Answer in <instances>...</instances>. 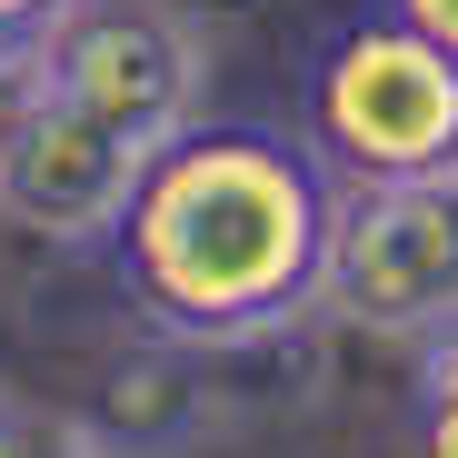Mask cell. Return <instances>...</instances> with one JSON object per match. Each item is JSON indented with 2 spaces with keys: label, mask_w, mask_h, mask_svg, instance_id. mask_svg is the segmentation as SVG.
I'll list each match as a JSON object with an SVG mask.
<instances>
[{
  "label": "cell",
  "mask_w": 458,
  "mask_h": 458,
  "mask_svg": "<svg viewBox=\"0 0 458 458\" xmlns=\"http://www.w3.org/2000/svg\"><path fill=\"white\" fill-rule=\"evenodd\" d=\"M310 140L349 190L458 180V50L409 11H349L310 60Z\"/></svg>",
  "instance_id": "obj_2"
},
{
  "label": "cell",
  "mask_w": 458,
  "mask_h": 458,
  "mask_svg": "<svg viewBox=\"0 0 458 458\" xmlns=\"http://www.w3.org/2000/svg\"><path fill=\"white\" fill-rule=\"evenodd\" d=\"M40 100H50V60H40L30 40H0V170H11L21 130L40 120Z\"/></svg>",
  "instance_id": "obj_9"
},
{
  "label": "cell",
  "mask_w": 458,
  "mask_h": 458,
  "mask_svg": "<svg viewBox=\"0 0 458 458\" xmlns=\"http://www.w3.org/2000/svg\"><path fill=\"white\" fill-rule=\"evenodd\" d=\"M0 458H110L90 409H50V399H21L0 389Z\"/></svg>",
  "instance_id": "obj_7"
},
{
  "label": "cell",
  "mask_w": 458,
  "mask_h": 458,
  "mask_svg": "<svg viewBox=\"0 0 458 458\" xmlns=\"http://www.w3.org/2000/svg\"><path fill=\"white\" fill-rule=\"evenodd\" d=\"M40 60H50V100L110 120L130 149H170L190 120H209L199 110L209 50H199V30L180 11H160V0H81V11L40 40Z\"/></svg>",
  "instance_id": "obj_3"
},
{
  "label": "cell",
  "mask_w": 458,
  "mask_h": 458,
  "mask_svg": "<svg viewBox=\"0 0 458 458\" xmlns=\"http://www.w3.org/2000/svg\"><path fill=\"white\" fill-rule=\"evenodd\" d=\"M419 458H458V329H438L419 349V399H409Z\"/></svg>",
  "instance_id": "obj_8"
},
{
  "label": "cell",
  "mask_w": 458,
  "mask_h": 458,
  "mask_svg": "<svg viewBox=\"0 0 458 458\" xmlns=\"http://www.w3.org/2000/svg\"><path fill=\"white\" fill-rule=\"evenodd\" d=\"M70 11H81V0H0V40H30V50H40Z\"/></svg>",
  "instance_id": "obj_10"
},
{
  "label": "cell",
  "mask_w": 458,
  "mask_h": 458,
  "mask_svg": "<svg viewBox=\"0 0 458 458\" xmlns=\"http://www.w3.org/2000/svg\"><path fill=\"white\" fill-rule=\"evenodd\" d=\"M349 180L310 130L279 120H190L110 229V279L149 339L180 349H259L329 310Z\"/></svg>",
  "instance_id": "obj_1"
},
{
  "label": "cell",
  "mask_w": 458,
  "mask_h": 458,
  "mask_svg": "<svg viewBox=\"0 0 458 458\" xmlns=\"http://www.w3.org/2000/svg\"><path fill=\"white\" fill-rule=\"evenodd\" d=\"M389 11H409L419 30H438V40L458 50V0H389Z\"/></svg>",
  "instance_id": "obj_11"
},
{
  "label": "cell",
  "mask_w": 458,
  "mask_h": 458,
  "mask_svg": "<svg viewBox=\"0 0 458 458\" xmlns=\"http://www.w3.org/2000/svg\"><path fill=\"white\" fill-rule=\"evenodd\" d=\"M140 170H149V149H130L110 120L70 110V100H40V120L21 130L11 170H0V209L21 229H40V240H60V250H110Z\"/></svg>",
  "instance_id": "obj_5"
},
{
  "label": "cell",
  "mask_w": 458,
  "mask_h": 458,
  "mask_svg": "<svg viewBox=\"0 0 458 458\" xmlns=\"http://www.w3.org/2000/svg\"><path fill=\"white\" fill-rule=\"evenodd\" d=\"M329 319L399 339L458 329V180H389L339 199Z\"/></svg>",
  "instance_id": "obj_4"
},
{
  "label": "cell",
  "mask_w": 458,
  "mask_h": 458,
  "mask_svg": "<svg viewBox=\"0 0 458 458\" xmlns=\"http://www.w3.org/2000/svg\"><path fill=\"white\" fill-rule=\"evenodd\" d=\"M199 389H190V369H180V339H160L149 359H120L110 369V389L90 399V428L110 458H160L180 438H199Z\"/></svg>",
  "instance_id": "obj_6"
}]
</instances>
